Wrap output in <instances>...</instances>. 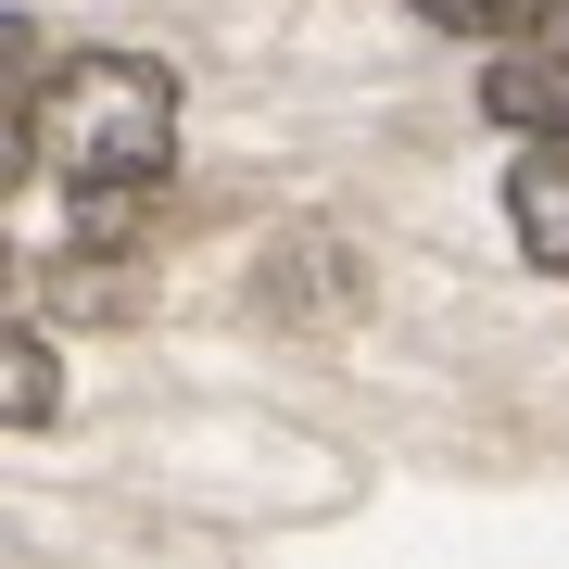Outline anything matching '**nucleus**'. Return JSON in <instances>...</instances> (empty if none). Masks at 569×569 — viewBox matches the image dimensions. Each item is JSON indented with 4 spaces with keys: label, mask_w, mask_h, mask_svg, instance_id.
Listing matches in <instances>:
<instances>
[{
    "label": "nucleus",
    "mask_w": 569,
    "mask_h": 569,
    "mask_svg": "<svg viewBox=\"0 0 569 569\" xmlns=\"http://www.w3.org/2000/svg\"><path fill=\"white\" fill-rule=\"evenodd\" d=\"M26 140L39 164L77 203H102V190H152L164 164H178V77L140 51H77L39 77V114H26Z\"/></svg>",
    "instance_id": "f257e3e1"
},
{
    "label": "nucleus",
    "mask_w": 569,
    "mask_h": 569,
    "mask_svg": "<svg viewBox=\"0 0 569 569\" xmlns=\"http://www.w3.org/2000/svg\"><path fill=\"white\" fill-rule=\"evenodd\" d=\"M481 114L493 127H519V140H569V39H507V63L481 77Z\"/></svg>",
    "instance_id": "f03ea898"
},
{
    "label": "nucleus",
    "mask_w": 569,
    "mask_h": 569,
    "mask_svg": "<svg viewBox=\"0 0 569 569\" xmlns=\"http://www.w3.org/2000/svg\"><path fill=\"white\" fill-rule=\"evenodd\" d=\"M507 228H519L531 266L569 279V140H531V152L507 164Z\"/></svg>",
    "instance_id": "7ed1b4c3"
},
{
    "label": "nucleus",
    "mask_w": 569,
    "mask_h": 569,
    "mask_svg": "<svg viewBox=\"0 0 569 569\" xmlns=\"http://www.w3.org/2000/svg\"><path fill=\"white\" fill-rule=\"evenodd\" d=\"M253 305L266 317H355V253L342 241H279V266H266Z\"/></svg>",
    "instance_id": "20e7f679"
},
{
    "label": "nucleus",
    "mask_w": 569,
    "mask_h": 569,
    "mask_svg": "<svg viewBox=\"0 0 569 569\" xmlns=\"http://www.w3.org/2000/svg\"><path fill=\"white\" fill-rule=\"evenodd\" d=\"M63 406V367H51V342L39 329H0V430H39Z\"/></svg>",
    "instance_id": "39448f33"
},
{
    "label": "nucleus",
    "mask_w": 569,
    "mask_h": 569,
    "mask_svg": "<svg viewBox=\"0 0 569 569\" xmlns=\"http://www.w3.org/2000/svg\"><path fill=\"white\" fill-rule=\"evenodd\" d=\"M430 26H456V39H531L545 26V0H418Z\"/></svg>",
    "instance_id": "423d86ee"
},
{
    "label": "nucleus",
    "mask_w": 569,
    "mask_h": 569,
    "mask_svg": "<svg viewBox=\"0 0 569 569\" xmlns=\"http://www.w3.org/2000/svg\"><path fill=\"white\" fill-rule=\"evenodd\" d=\"M26 63H39V26H26V13H0V89H13Z\"/></svg>",
    "instance_id": "0eeeda50"
},
{
    "label": "nucleus",
    "mask_w": 569,
    "mask_h": 569,
    "mask_svg": "<svg viewBox=\"0 0 569 569\" xmlns=\"http://www.w3.org/2000/svg\"><path fill=\"white\" fill-rule=\"evenodd\" d=\"M26 152H39V140H26V127H13V114H0V190H13V178H26Z\"/></svg>",
    "instance_id": "6e6552de"
},
{
    "label": "nucleus",
    "mask_w": 569,
    "mask_h": 569,
    "mask_svg": "<svg viewBox=\"0 0 569 569\" xmlns=\"http://www.w3.org/2000/svg\"><path fill=\"white\" fill-rule=\"evenodd\" d=\"M545 39H569V0H545Z\"/></svg>",
    "instance_id": "1a4fd4ad"
},
{
    "label": "nucleus",
    "mask_w": 569,
    "mask_h": 569,
    "mask_svg": "<svg viewBox=\"0 0 569 569\" xmlns=\"http://www.w3.org/2000/svg\"><path fill=\"white\" fill-rule=\"evenodd\" d=\"M0 291H13V253H0Z\"/></svg>",
    "instance_id": "9d476101"
}]
</instances>
